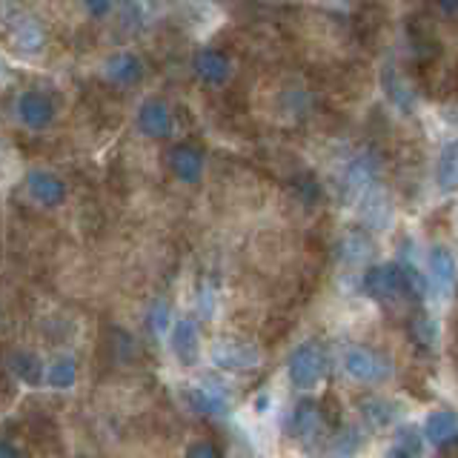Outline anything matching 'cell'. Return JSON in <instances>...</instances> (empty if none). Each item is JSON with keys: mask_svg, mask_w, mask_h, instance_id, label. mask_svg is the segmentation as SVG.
<instances>
[{"mask_svg": "<svg viewBox=\"0 0 458 458\" xmlns=\"http://www.w3.org/2000/svg\"><path fill=\"white\" fill-rule=\"evenodd\" d=\"M43 376H47V384L52 390H69V386H75L78 381V364L72 361V358H57V361L47 367Z\"/></svg>", "mask_w": 458, "mask_h": 458, "instance_id": "21", "label": "cell"}, {"mask_svg": "<svg viewBox=\"0 0 458 458\" xmlns=\"http://www.w3.org/2000/svg\"><path fill=\"white\" fill-rule=\"evenodd\" d=\"M18 118H21L23 126L35 129V132L47 129L55 121V104H52V98H47L43 92H23L18 98Z\"/></svg>", "mask_w": 458, "mask_h": 458, "instance_id": "9", "label": "cell"}, {"mask_svg": "<svg viewBox=\"0 0 458 458\" xmlns=\"http://www.w3.org/2000/svg\"><path fill=\"white\" fill-rule=\"evenodd\" d=\"M372 181H376V157L369 152L355 155L352 161L344 169V186H350L352 192H369L372 190Z\"/></svg>", "mask_w": 458, "mask_h": 458, "instance_id": "14", "label": "cell"}, {"mask_svg": "<svg viewBox=\"0 0 458 458\" xmlns=\"http://www.w3.org/2000/svg\"><path fill=\"white\" fill-rule=\"evenodd\" d=\"M9 26H12V43L21 52H38L43 47V32H40V26L35 21L14 18Z\"/></svg>", "mask_w": 458, "mask_h": 458, "instance_id": "20", "label": "cell"}, {"mask_svg": "<svg viewBox=\"0 0 458 458\" xmlns=\"http://www.w3.org/2000/svg\"><path fill=\"white\" fill-rule=\"evenodd\" d=\"M192 72L204 86H224L233 78V61L221 49H198L192 57Z\"/></svg>", "mask_w": 458, "mask_h": 458, "instance_id": "6", "label": "cell"}, {"mask_svg": "<svg viewBox=\"0 0 458 458\" xmlns=\"http://www.w3.org/2000/svg\"><path fill=\"white\" fill-rule=\"evenodd\" d=\"M169 344H172V352H175V358L183 367H192L200 358V335L192 321H178L172 327Z\"/></svg>", "mask_w": 458, "mask_h": 458, "instance_id": "11", "label": "cell"}, {"mask_svg": "<svg viewBox=\"0 0 458 458\" xmlns=\"http://www.w3.org/2000/svg\"><path fill=\"white\" fill-rule=\"evenodd\" d=\"M324 369H327V355L321 350V344L307 341L290 355L286 361V376H290V384L301 393H310L312 386H318L324 378Z\"/></svg>", "mask_w": 458, "mask_h": 458, "instance_id": "1", "label": "cell"}, {"mask_svg": "<svg viewBox=\"0 0 458 458\" xmlns=\"http://www.w3.org/2000/svg\"><path fill=\"white\" fill-rule=\"evenodd\" d=\"M209 355H212V364L226 372H243V369H252L261 364V352H258L252 344L235 341V338L215 341Z\"/></svg>", "mask_w": 458, "mask_h": 458, "instance_id": "4", "label": "cell"}, {"mask_svg": "<svg viewBox=\"0 0 458 458\" xmlns=\"http://www.w3.org/2000/svg\"><path fill=\"white\" fill-rule=\"evenodd\" d=\"M321 429V410L312 398H301L290 412V433L298 441H307Z\"/></svg>", "mask_w": 458, "mask_h": 458, "instance_id": "13", "label": "cell"}, {"mask_svg": "<svg viewBox=\"0 0 458 458\" xmlns=\"http://www.w3.org/2000/svg\"><path fill=\"white\" fill-rule=\"evenodd\" d=\"M344 372L358 384H381L390 378V364L381 352L355 344L344 350Z\"/></svg>", "mask_w": 458, "mask_h": 458, "instance_id": "3", "label": "cell"}, {"mask_svg": "<svg viewBox=\"0 0 458 458\" xmlns=\"http://www.w3.org/2000/svg\"><path fill=\"white\" fill-rule=\"evenodd\" d=\"M361 415L372 427H386V424H393V419H395V407L390 404V401L369 398L361 404Z\"/></svg>", "mask_w": 458, "mask_h": 458, "instance_id": "24", "label": "cell"}, {"mask_svg": "<svg viewBox=\"0 0 458 458\" xmlns=\"http://www.w3.org/2000/svg\"><path fill=\"white\" fill-rule=\"evenodd\" d=\"M172 126H175V118H172V109L166 100L161 98H147L138 106V129L152 140H161L172 135Z\"/></svg>", "mask_w": 458, "mask_h": 458, "instance_id": "5", "label": "cell"}, {"mask_svg": "<svg viewBox=\"0 0 458 458\" xmlns=\"http://www.w3.org/2000/svg\"><path fill=\"white\" fill-rule=\"evenodd\" d=\"M186 407L198 415H224L226 412V398L215 390H207V386H190L183 393Z\"/></svg>", "mask_w": 458, "mask_h": 458, "instance_id": "15", "label": "cell"}, {"mask_svg": "<svg viewBox=\"0 0 458 458\" xmlns=\"http://www.w3.org/2000/svg\"><path fill=\"white\" fill-rule=\"evenodd\" d=\"M186 458H226V455L212 441H195L186 447Z\"/></svg>", "mask_w": 458, "mask_h": 458, "instance_id": "26", "label": "cell"}, {"mask_svg": "<svg viewBox=\"0 0 458 458\" xmlns=\"http://www.w3.org/2000/svg\"><path fill=\"white\" fill-rule=\"evenodd\" d=\"M436 181L441 190H458V140L447 143L438 155V166H436Z\"/></svg>", "mask_w": 458, "mask_h": 458, "instance_id": "19", "label": "cell"}, {"mask_svg": "<svg viewBox=\"0 0 458 458\" xmlns=\"http://www.w3.org/2000/svg\"><path fill=\"white\" fill-rule=\"evenodd\" d=\"M364 290L367 295L378 301H401L412 293V284L407 278V269L401 264H376L367 269L364 276Z\"/></svg>", "mask_w": 458, "mask_h": 458, "instance_id": "2", "label": "cell"}, {"mask_svg": "<svg viewBox=\"0 0 458 458\" xmlns=\"http://www.w3.org/2000/svg\"><path fill=\"white\" fill-rule=\"evenodd\" d=\"M166 164L172 169V175H175L181 183H198L204 178V166H207L204 152L192 147V143H175L166 155Z\"/></svg>", "mask_w": 458, "mask_h": 458, "instance_id": "7", "label": "cell"}, {"mask_svg": "<svg viewBox=\"0 0 458 458\" xmlns=\"http://www.w3.org/2000/svg\"><path fill=\"white\" fill-rule=\"evenodd\" d=\"M83 9L92 14V18H106L112 12V0H81Z\"/></svg>", "mask_w": 458, "mask_h": 458, "instance_id": "27", "label": "cell"}, {"mask_svg": "<svg viewBox=\"0 0 458 458\" xmlns=\"http://www.w3.org/2000/svg\"><path fill=\"white\" fill-rule=\"evenodd\" d=\"M147 324H149L152 333H157V335H164L166 329H169V307L164 304V301H157V304H152V310H149V315H147Z\"/></svg>", "mask_w": 458, "mask_h": 458, "instance_id": "25", "label": "cell"}, {"mask_svg": "<svg viewBox=\"0 0 458 458\" xmlns=\"http://www.w3.org/2000/svg\"><path fill=\"white\" fill-rule=\"evenodd\" d=\"M384 92L390 98V104L401 112H410L415 106V92L412 86L407 83V78L401 75L395 69H386L384 72Z\"/></svg>", "mask_w": 458, "mask_h": 458, "instance_id": "16", "label": "cell"}, {"mask_svg": "<svg viewBox=\"0 0 458 458\" xmlns=\"http://www.w3.org/2000/svg\"><path fill=\"white\" fill-rule=\"evenodd\" d=\"M444 14H458V0H433Z\"/></svg>", "mask_w": 458, "mask_h": 458, "instance_id": "28", "label": "cell"}, {"mask_svg": "<svg viewBox=\"0 0 458 458\" xmlns=\"http://www.w3.org/2000/svg\"><path fill=\"white\" fill-rule=\"evenodd\" d=\"M0 458H21V453H18V447H14V444L0 441Z\"/></svg>", "mask_w": 458, "mask_h": 458, "instance_id": "29", "label": "cell"}, {"mask_svg": "<svg viewBox=\"0 0 458 458\" xmlns=\"http://www.w3.org/2000/svg\"><path fill=\"white\" fill-rule=\"evenodd\" d=\"M324 458H347V453H329V455H324Z\"/></svg>", "mask_w": 458, "mask_h": 458, "instance_id": "30", "label": "cell"}, {"mask_svg": "<svg viewBox=\"0 0 458 458\" xmlns=\"http://www.w3.org/2000/svg\"><path fill=\"white\" fill-rule=\"evenodd\" d=\"M455 278H458V269H455L453 252L447 247H433V250H429V284L436 286V293L441 298L453 295Z\"/></svg>", "mask_w": 458, "mask_h": 458, "instance_id": "10", "label": "cell"}, {"mask_svg": "<svg viewBox=\"0 0 458 458\" xmlns=\"http://www.w3.org/2000/svg\"><path fill=\"white\" fill-rule=\"evenodd\" d=\"M424 436H427V441H433V444H447L450 438L458 436V415L450 412V410L433 412L427 419V424H424Z\"/></svg>", "mask_w": 458, "mask_h": 458, "instance_id": "17", "label": "cell"}, {"mask_svg": "<svg viewBox=\"0 0 458 458\" xmlns=\"http://www.w3.org/2000/svg\"><path fill=\"white\" fill-rule=\"evenodd\" d=\"M26 190L32 195L35 204H40V207H61L66 200V183L57 178L55 172H47V169L29 172Z\"/></svg>", "mask_w": 458, "mask_h": 458, "instance_id": "8", "label": "cell"}, {"mask_svg": "<svg viewBox=\"0 0 458 458\" xmlns=\"http://www.w3.org/2000/svg\"><path fill=\"white\" fill-rule=\"evenodd\" d=\"M78 458H95V455H78Z\"/></svg>", "mask_w": 458, "mask_h": 458, "instance_id": "31", "label": "cell"}, {"mask_svg": "<svg viewBox=\"0 0 458 458\" xmlns=\"http://www.w3.org/2000/svg\"><path fill=\"white\" fill-rule=\"evenodd\" d=\"M104 75L114 86H135L143 78V64H140V57L132 55V52H118V55H112L106 61Z\"/></svg>", "mask_w": 458, "mask_h": 458, "instance_id": "12", "label": "cell"}, {"mask_svg": "<svg viewBox=\"0 0 458 458\" xmlns=\"http://www.w3.org/2000/svg\"><path fill=\"white\" fill-rule=\"evenodd\" d=\"M421 455H424V444H421L419 433L404 429V433L395 436V441L384 450L381 458H421Z\"/></svg>", "mask_w": 458, "mask_h": 458, "instance_id": "23", "label": "cell"}, {"mask_svg": "<svg viewBox=\"0 0 458 458\" xmlns=\"http://www.w3.org/2000/svg\"><path fill=\"white\" fill-rule=\"evenodd\" d=\"M338 255H341L344 264H361V261H367V258L372 255V243L361 233H350V235H344L341 247H338Z\"/></svg>", "mask_w": 458, "mask_h": 458, "instance_id": "22", "label": "cell"}, {"mask_svg": "<svg viewBox=\"0 0 458 458\" xmlns=\"http://www.w3.org/2000/svg\"><path fill=\"white\" fill-rule=\"evenodd\" d=\"M6 364H9V372H14V378H21L26 384L40 381V376L47 372L40 364V358L35 352H29V350H14Z\"/></svg>", "mask_w": 458, "mask_h": 458, "instance_id": "18", "label": "cell"}]
</instances>
